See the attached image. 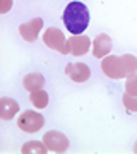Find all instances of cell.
Masks as SVG:
<instances>
[{
    "mask_svg": "<svg viewBox=\"0 0 137 154\" xmlns=\"http://www.w3.org/2000/svg\"><path fill=\"white\" fill-rule=\"evenodd\" d=\"M43 41L48 48L57 50V51L67 55V39H65V36H64V33H62L60 29L48 28L43 34Z\"/></svg>",
    "mask_w": 137,
    "mask_h": 154,
    "instance_id": "277c9868",
    "label": "cell"
},
{
    "mask_svg": "<svg viewBox=\"0 0 137 154\" xmlns=\"http://www.w3.org/2000/svg\"><path fill=\"white\" fill-rule=\"evenodd\" d=\"M45 125V118L41 113L38 111H33V110H27V111H22L19 118H17V127L21 128L22 132H27V134H34L41 130V127Z\"/></svg>",
    "mask_w": 137,
    "mask_h": 154,
    "instance_id": "3957f363",
    "label": "cell"
},
{
    "mask_svg": "<svg viewBox=\"0 0 137 154\" xmlns=\"http://www.w3.org/2000/svg\"><path fill=\"white\" fill-rule=\"evenodd\" d=\"M16 113H19V103L16 99L12 98L0 99V116H2V120H12Z\"/></svg>",
    "mask_w": 137,
    "mask_h": 154,
    "instance_id": "30bf717a",
    "label": "cell"
},
{
    "mask_svg": "<svg viewBox=\"0 0 137 154\" xmlns=\"http://www.w3.org/2000/svg\"><path fill=\"white\" fill-rule=\"evenodd\" d=\"M41 28H43V21H41L39 17H36V19H31V21L21 24V26H19V34H21L26 41L33 43V41L38 39L39 33H41Z\"/></svg>",
    "mask_w": 137,
    "mask_h": 154,
    "instance_id": "52a82bcc",
    "label": "cell"
},
{
    "mask_svg": "<svg viewBox=\"0 0 137 154\" xmlns=\"http://www.w3.org/2000/svg\"><path fill=\"white\" fill-rule=\"evenodd\" d=\"M24 88L27 89V91H31V93H34V91H39V89H43V84H45V79L43 75H39V74H27L26 77H24Z\"/></svg>",
    "mask_w": 137,
    "mask_h": 154,
    "instance_id": "8fae6325",
    "label": "cell"
},
{
    "mask_svg": "<svg viewBox=\"0 0 137 154\" xmlns=\"http://www.w3.org/2000/svg\"><path fill=\"white\" fill-rule=\"evenodd\" d=\"M29 99H31L33 106H34V108H38V110H43V108H46V105H48V94L45 93L43 89L31 93Z\"/></svg>",
    "mask_w": 137,
    "mask_h": 154,
    "instance_id": "7c38bea8",
    "label": "cell"
},
{
    "mask_svg": "<svg viewBox=\"0 0 137 154\" xmlns=\"http://www.w3.org/2000/svg\"><path fill=\"white\" fill-rule=\"evenodd\" d=\"M12 5V0H0V14H5Z\"/></svg>",
    "mask_w": 137,
    "mask_h": 154,
    "instance_id": "2e32d148",
    "label": "cell"
},
{
    "mask_svg": "<svg viewBox=\"0 0 137 154\" xmlns=\"http://www.w3.org/2000/svg\"><path fill=\"white\" fill-rule=\"evenodd\" d=\"M122 101H123V106L127 108V111H130V113L137 111V96L135 94L125 93L123 94V98H122Z\"/></svg>",
    "mask_w": 137,
    "mask_h": 154,
    "instance_id": "5bb4252c",
    "label": "cell"
},
{
    "mask_svg": "<svg viewBox=\"0 0 137 154\" xmlns=\"http://www.w3.org/2000/svg\"><path fill=\"white\" fill-rule=\"evenodd\" d=\"M101 69L103 74L108 75L110 79H123V77H130L132 74L137 72V58L134 55H106L101 60Z\"/></svg>",
    "mask_w": 137,
    "mask_h": 154,
    "instance_id": "6da1fadb",
    "label": "cell"
},
{
    "mask_svg": "<svg viewBox=\"0 0 137 154\" xmlns=\"http://www.w3.org/2000/svg\"><path fill=\"white\" fill-rule=\"evenodd\" d=\"M22 154H31V152H36V154H45L48 152V147H46V144L45 142H36V140H33V142H26L24 146H22L21 149Z\"/></svg>",
    "mask_w": 137,
    "mask_h": 154,
    "instance_id": "4fadbf2b",
    "label": "cell"
},
{
    "mask_svg": "<svg viewBox=\"0 0 137 154\" xmlns=\"http://www.w3.org/2000/svg\"><path fill=\"white\" fill-rule=\"evenodd\" d=\"M125 93L129 94H135L137 96V74H132L125 82Z\"/></svg>",
    "mask_w": 137,
    "mask_h": 154,
    "instance_id": "9a60e30c",
    "label": "cell"
},
{
    "mask_svg": "<svg viewBox=\"0 0 137 154\" xmlns=\"http://www.w3.org/2000/svg\"><path fill=\"white\" fill-rule=\"evenodd\" d=\"M110 50H111V38L104 33L98 34L93 41V55L96 58H104L110 53Z\"/></svg>",
    "mask_w": 137,
    "mask_h": 154,
    "instance_id": "9c48e42d",
    "label": "cell"
},
{
    "mask_svg": "<svg viewBox=\"0 0 137 154\" xmlns=\"http://www.w3.org/2000/svg\"><path fill=\"white\" fill-rule=\"evenodd\" d=\"M64 24L72 34H82L89 26V9L82 2H70L64 11Z\"/></svg>",
    "mask_w": 137,
    "mask_h": 154,
    "instance_id": "7a4b0ae2",
    "label": "cell"
},
{
    "mask_svg": "<svg viewBox=\"0 0 137 154\" xmlns=\"http://www.w3.org/2000/svg\"><path fill=\"white\" fill-rule=\"evenodd\" d=\"M91 48V39L84 34H74L72 38L67 39V55L70 53L74 57L86 55Z\"/></svg>",
    "mask_w": 137,
    "mask_h": 154,
    "instance_id": "5b68a950",
    "label": "cell"
},
{
    "mask_svg": "<svg viewBox=\"0 0 137 154\" xmlns=\"http://www.w3.org/2000/svg\"><path fill=\"white\" fill-rule=\"evenodd\" d=\"M43 142L46 144L48 151H53V152H65L69 149V139L62 132H55V130L45 134Z\"/></svg>",
    "mask_w": 137,
    "mask_h": 154,
    "instance_id": "8992f818",
    "label": "cell"
},
{
    "mask_svg": "<svg viewBox=\"0 0 137 154\" xmlns=\"http://www.w3.org/2000/svg\"><path fill=\"white\" fill-rule=\"evenodd\" d=\"M134 152L137 154V142H135V146H134Z\"/></svg>",
    "mask_w": 137,
    "mask_h": 154,
    "instance_id": "e0dca14e",
    "label": "cell"
},
{
    "mask_svg": "<svg viewBox=\"0 0 137 154\" xmlns=\"http://www.w3.org/2000/svg\"><path fill=\"white\" fill-rule=\"evenodd\" d=\"M65 74L74 82H86L91 75V70L86 63H69L65 67Z\"/></svg>",
    "mask_w": 137,
    "mask_h": 154,
    "instance_id": "ba28073f",
    "label": "cell"
}]
</instances>
